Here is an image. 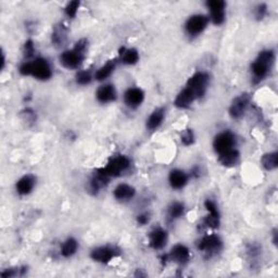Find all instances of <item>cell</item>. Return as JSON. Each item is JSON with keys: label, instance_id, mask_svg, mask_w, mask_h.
<instances>
[{"label": "cell", "instance_id": "1", "mask_svg": "<svg viewBox=\"0 0 278 278\" xmlns=\"http://www.w3.org/2000/svg\"><path fill=\"white\" fill-rule=\"evenodd\" d=\"M88 42L86 39H81L76 43L74 48L66 50L60 56L61 65L66 69H77L83 63L86 51H87Z\"/></svg>", "mask_w": 278, "mask_h": 278}, {"label": "cell", "instance_id": "2", "mask_svg": "<svg viewBox=\"0 0 278 278\" xmlns=\"http://www.w3.org/2000/svg\"><path fill=\"white\" fill-rule=\"evenodd\" d=\"M22 75H31L40 81H47L52 76V70L46 59L37 58L34 61L25 62L20 66Z\"/></svg>", "mask_w": 278, "mask_h": 278}, {"label": "cell", "instance_id": "3", "mask_svg": "<svg viewBox=\"0 0 278 278\" xmlns=\"http://www.w3.org/2000/svg\"><path fill=\"white\" fill-rule=\"evenodd\" d=\"M274 60L275 56L273 50H264L259 53L258 58L251 65V71L255 82H261L265 79L272 69Z\"/></svg>", "mask_w": 278, "mask_h": 278}, {"label": "cell", "instance_id": "4", "mask_svg": "<svg viewBox=\"0 0 278 278\" xmlns=\"http://www.w3.org/2000/svg\"><path fill=\"white\" fill-rule=\"evenodd\" d=\"M210 76L204 72H197L190 77L186 84V89L189 90L195 99L202 98L207 92Z\"/></svg>", "mask_w": 278, "mask_h": 278}, {"label": "cell", "instance_id": "5", "mask_svg": "<svg viewBox=\"0 0 278 278\" xmlns=\"http://www.w3.org/2000/svg\"><path fill=\"white\" fill-rule=\"evenodd\" d=\"M131 165L130 159L125 156H118L115 158H112L110 161L103 168H99V171L108 176L109 179L111 177H116L121 175L123 172H125Z\"/></svg>", "mask_w": 278, "mask_h": 278}, {"label": "cell", "instance_id": "6", "mask_svg": "<svg viewBox=\"0 0 278 278\" xmlns=\"http://www.w3.org/2000/svg\"><path fill=\"white\" fill-rule=\"evenodd\" d=\"M208 22H209L208 16L203 15H196L190 16L185 24V30L187 32V34L191 36V37L201 34L202 32L206 30Z\"/></svg>", "mask_w": 278, "mask_h": 278}, {"label": "cell", "instance_id": "7", "mask_svg": "<svg viewBox=\"0 0 278 278\" xmlns=\"http://www.w3.org/2000/svg\"><path fill=\"white\" fill-rule=\"evenodd\" d=\"M236 144V137L235 135L230 133V131H223V133L218 134L215 138H214L213 147L215 151L221 154L223 152L229 151L235 148Z\"/></svg>", "mask_w": 278, "mask_h": 278}, {"label": "cell", "instance_id": "8", "mask_svg": "<svg viewBox=\"0 0 278 278\" xmlns=\"http://www.w3.org/2000/svg\"><path fill=\"white\" fill-rule=\"evenodd\" d=\"M223 243L220 239V237L216 235H210L206 236L199 241L198 249L200 251H203L209 257L213 254H216L222 249Z\"/></svg>", "mask_w": 278, "mask_h": 278}, {"label": "cell", "instance_id": "9", "mask_svg": "<svg viewBox=\"0 0 278 278\" xmlns=\"http://www.w3.org/2000/svg\"><path fill=\"white\" fill-rule=\"evenodd\" d=\"M207 6L211 13V19L215 25H221L225 21L226 3L223 0H210Z\"/></svg>", "mask_w": 278, "mask_h": 278}, {"label": "cell", "instance_id": "10", "mask_svg": "<svg viewBox=\"0 0 278 278\" xmlns=\"http://www.w3.org/2000/svg\"><path fill=\"white\" fill-rule=\"evenodd\" d=\"M250 101V96L248 94H243L236 97L231 102L229 108V114L232 118H240L245 114Z\"/></svg>", "mask_w": 278, "mask_h": 278}, {"label": "cell", "instance_id": "11", "mask_svg": "<svg viewBox=\"0 0 278 278\" xmlns=\"http://www.w3.org/2000/svg\"><path fill=\"white\" fill-rule=\"evenodd\" d=\"M116 255V251L112 247H99L94 249L90 257L96 262L99 263H108Z\"/></svg>", "mask_w": 278, "mask_h": 278}, {"label": "cell", "instance_id": "12", "mask_svg": "<svg viewBox=\"0 0 278 278\" xmlns=\"http://www.w3.org/2000/svg\"><path fill=\"white\" fill-rule=\"evenodd\" d=\"M145 94L140 88H130L124 95V101L131 108H136L143 103Z\"/></svg>", "mask_w": 278, "mask_h": 278}, {"label": "cell", "instance_id": "13", "mask_svg": "<svg viewBox=\"0 0 278 278\" xmlns=\"http://www.w3.org/2000/svg\"><path fill=\"white\" fill-rule=\"evenodd\" d=\"M167 241V232L162 229H157L149 234V245L150 247L159 250L165 245Z\"/></svg>", "mask_w": 278, "mask_h": 278}, {"label": "cell", "instance_id": "14", "mask_svg": "<svg viewBox=\"0 0 278 278\" xmlns=\"http://www.w3.org/2000/svg\"><path fill=\"white\" fill-rule=\"evenodd\" d=\"M170 258L173 262L177 264H185L188 262L190 258V252L188 248L184 245H176L172 248Z\"/></svg>", "mask_w": 278, "mask_h": 278}, {"label": "cell", "instance_id": "15", "mask_svg": "<svg viewBox=\"0 0 278 278\" xmlns=\"http://www.w3.org/2000/svg\"><path fill=\"white\" fill-rule=\"evenodd\" d=\"M96 97H97L98 101L101 103H108L111 102L116 98V92L113 85L107 84L102 85L98 88L97 93H96Z\"/></svg>", "mask_w": 278, "mask_h": 278}, {"label": "cell", "instance_id": "16", "mask_svg": "<svg viewBox=\"0 0 278 278\" xmlns=\"http://www.w3.org/2000/svg\"><path fill=\"white\" fill-rule=\"evenodd\" d=\"M168 181H170V185L172 186V188L174 189H180L187 184L188 181V176L185 172L180 170H173L170 173V176H168Z\"/></svg>", "mask_w": 278, "mask_h": 278}, {"label": "cell", "instance_id": "17", "mask_svg": "<svg viewBox=\"0 0 278 278\" xmlns=\"http://www.w3.org/2000/svg\"><path fill=\"white\" fill-rule=\"evenodd\" d=\"M114 197L120 201H127L134 197L136 190L133 186L127 184H120L114 189Z\"/></svg>", "mask_w": 278, "mask_h": 278}, {"label": "cell", "instance_id": "18", "mask_svg": "<svg viewBox=\"0 0 278 278\" xmlns=\"http://www.w3.org/2000/svg\"><path fill=\"white\" fill-rule=\"evenodd\" d=\"M165 116V111L163 108H158L154 110L147 120V129L150 131H156L161 126Z\"/></svg>", "mask_w": 278, "mask_h": 278}, {"label": "cell", "instance_id": "19", "mask_svg": "<svg viewBox=\"0 0 278 278\" xmlns=\"http://www.w3.org/2000/svg\"><path fill=\"white\" fill-rule=\"evenodd\" d=\"M35 177L32 175H25L17 180L16 191L20 195H29L35 186Z\"/></svg>", "mask_w": 278, "mask_h": 278}, {"label": "cell", "instance_id": "20", "mask_svg": "<svg viewBox=\"0 0 278 278\" xmlns=\"http://www.w3.org/2000/svg\"><path fill=\"white\" fill-rule=\"evenodd\" d=\"M218 161L221 162L222 165L227 166V167H230V166H234L236 165L237 163L239 161V152L237 149H231L229 150V151L226 152H223L221 154H218Z\"/></svg>", "mask_w": 278, "mask_h": 278}, {"label": "cell", "instance_id": "21", "mask_svg": "<svg viewBox=\"0 0 278 278\" xmlns=\"http://www.w3.org/2000/svg\"><path fill=\"white\" fill-rule=\"evenodd\" d=\"M109 177L102 174L99 170L97 173L93 176V179L89 181V190L94 194H97L98 191L102 188V187L106 186L109 183Z\"/></svg>", "mask_w": 278, "mask_h": 278}, {"label": "cell", "instance_id": "22", "mask_svg": "<svg viewBox=\"0 0 278 278\" xmlns=\"http://www.w3.org/2000/svg\"><path fill=\"white\" fill-rule=\"evenodd\" d=\"M195 100H196L195 97L193 95H191L189 90H187L185 88V89L181 90L179 95H177V97L174 101V104L180 109H187L194 103Z\"/></svg>", "mask_w": 278, "mask_h": 278}, {"label": "cell", "instance_id": "23", "mask_svg": "<svg viewBox=\"0 0 278 278\" xmlns=\"http://www.w3.org/2000/svg\"><path fill=\"white\" fill-rule=\"evenodd\" d=\"M66 39V29L65 25L59 24L52 32L51 35V42L56 47H61L63 44H65Z\"/></svg>", "mask_w": 278, "mask_h": 278}, {"label": "cell", "instance_id": "24", "mask_svg": "<svg viewBox=\"0 0 278 278\" xmlns=\"http://www.w3.org/2000/svg\"><path fill=\"white\" fill-rule=\"evenodd\" d=\"M121 60L124 65H133L139 60V54L136 49H121Z\"/></svg>", "mask_w": 278, "mask_h": 278}, {"label": "cell", "instance_id": "25", "mask_svg": "<svg viewBox=\"0 0 278 278\" xmlns=\"http://www.w3.org/2000/svg\"><path fill=\"white\" fill-rule=\"evenodd\" d=\"M115 65H116V61L115 60H110L108 61L106 65H102L100 69L96 73V80L97 81H103L108 79L109 76L112 74V72L114 71L115 69Z\"/></svg>", "mask_w": 278, "mask_h": 278}, {"label": "cell", "instance_id": "26", "mask_svg": "<svg viewBox=\"0 0 278 278\" xmlns=\"http://www.w3.org/2000/svg\"><path fill=\"white\" fill-rule=\"evenodd\" d=\"M262 165L267 171L275 170L278 165V154L277 152H271L266 153L262 157Z\"/></svg>", "mask_w": 278, "mask_h": 278}, {"label": "cell", "instance_id": "27", "mask_svg": "<svg viewBox=\"0 0 278 278\" xmlns=\"http://www.w3.org/2000/svg\"><path fill=\"white\" fill-rule=\"evenodd\" d=\"M77 248H79V244L74 238H69L65 244L62 245L61 248V254L65 258H70L73 254H75Z\"/></svg>", "mask_w": 278, "mask_h": 278}, {"label": "cell", "instance_id": "28", "mask_svg": "<svg viewBox=\"0 0 278 278\" xmlns=\"http://www.w3.org/2000/svg\"><path fill=\"white\" fill-rule=\"evenodd\" d=\"M185 208L181 203L180 202H174L172 203L170 208H168V216H170L172 220H176V218L180 217L184 214Z\"/></svg>", "mask_w": 278, "mask_h": 278}, {"label": "cell", "instance_id": "29", "mask_svg": "<svg viewBox=\"0 0 278 278\" xmlns=\"http://www.w3.org/2000/svg\"><path fill=\"white\" fill-rule=\"evenodd\" d=\"M204 225L210 229H216L220 225V214H211L204 218Z\"/></svg>", "mask_w": 278, "mask_h": 278}, {"label": "cell", "instance_id": "30", "mask_svg": "<svg viewBox=\"0 0 278 278\" xmlns=\"http://www.w3.org/2000/svg\"><path fill=\"white\" fill-rule=\"evenodd\" d=\"M92 82V74L89 71H80L76 74V83L80 85H87Z\"/></svg>", "mask_w": 278, "mask_h": 278}, {"label": "cell", "instance_id": "31", "mask_svg": "<svg viewBox=\"0 0 278 278\" xmlns=\"http://www.w3.org/2000/svg\"><path fill=\"white\" fill-rule=\"evenodd\" d=\"M80 8V1H71L66 4L65 7V15L69 17H74L77 13V10Z\"/></svg>", "mask_w": 278, "mask_h": 278}, {"label": "cell", "instance_id": "32", "mask_svg": "<svg viewBox=\"0 0 278 278\" xmlns=\"http://www.w3.org/2000/svg\"><path fill=\"white\" fill-rule=\"evenodd\" d=\"M195 140V135L193 130H186L183 135H181V143L185 146H190L191 144H194Z\"/></svg>", "mask_w": 278, "mask_h": 278}, {"label": "cell", "instance_id": "33", "mask_svg": "<svg viewBox=\"0 0 278 278\" xmlns=\"http://www.w3.org/2000/svg\"><path fill=\"white\" fill-rule=\"evenodd\" d=\"M24 56L26 58H31L34 56V51H35V48H34V45L32 40H27V42L24 44Z\"/></svg>", "mask_w": 278, "mask_h": 278}, {"label": "cell", "instance_id": "34", "mask_svg": "<svg viewBox=\"0 0 278 278\" xmlns=\"http://www.w3.org/2000/svg\"><path fill=\"white\" fill-rule=\"evenodd\" d=\"M266 11H267V8L265 4H259L255 9V16L258 17V19H263L264 16L266 15Z\"/></svg>", "mask_w": 278, "mask_h": 278}, {"label": "cell", "instance_id": "35", "mask_svg": "<svg viewBox=\"0 0 278 278\" xmlns=\"http://www.w3.org/2000/svg\"><path fill=\"white\" fill-rule=\"evenodd\" d=\"M137 222L140 225H146L149 222V215L148 214H140L137 217Z\"/></svg>", "mask_w": 278, "mask_h": 278}]
</instances>
